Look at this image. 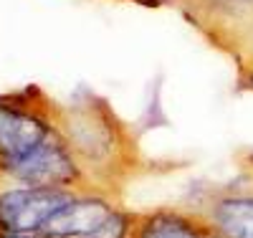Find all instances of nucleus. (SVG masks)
<instances>
[{
	"mask_svg": "<svg viewBox=\"0 0 253 238\" xmlns=\"http://www.w3.org/2000/svg\"><path fill=\"white\" fill-rule=\"evenodd\" d=\"M61 135L89 188L124 198L132 180L155 172V162L139 152L134 127L124 124L104 101L86 99L58 114Z\"/></svg>",
	"mask_w": 253,
	"mask_h": 238,
	"instance_id": "f257e3e1",
	"label": "nucleus"
},
{
	"mask_svg": "<svg viewBox=\"0 0 253 238\" xmlns=\"http://www.w3.org/2000/svg\"><path fill=\"white\" fill-rule=\"evenodd\" d=\"M58 135V117H48L23 101L0 99V183Z\"/></svg>",
	"mask_w": 253,
	"mask_h": 238,
	"instance_id": "f03ea898",
	"label": "nucleus"
},
{
	"mask_svg": "<svg viewBox=\"0 0 253 238\" xmlns=\"http://www.w3.org/2000/svg\"><path fill=\"white\" fill-rule=\"evenodd\" d=\"M79 190L84 188H31L0 183V231L43 236L48 223L74 200Z\"/></svg>",
	"mask_w": 253,
	"mask_h": 238,
	"instance_id": "7ed1b4c3",
	"label": "nucleus"
},
{
	"mask_svg": "<svg viewBox=\"0 0 253 238\" xmlns=\"http://www.w3.org/2000/svg\"><path fill=\"white\" fill-rule=\"evenodd\" d=\"M198 210L220 238H253V172L238 180L210 185L195 192L193 200H180Z\"/></svg>",
	"mask_w": 253,
	"mask_h": 238,
	"instance_id": "20e7f679",
	"label": "nucleus"
},
{
	"mask_svg": "<svg viewBox=\"0 0 253 238\" xmlns=\"http://www.w3.org/2000/svg\"><path fill=\"white\" fill-rule=\"evenodd\" d=\"M132 127H134L137 137H144L147 132H155V129H160V127H170V119H167V112H165V106H162V76H157L150 84L144 109H142L139 119Z\"/></svg>",
	"mask_w": 253,
	"mask_h": 238,
	"instance_id": "39448f33",
	"label": "nucleus"
},
{
	"mask_svg": "<svg viewBox=\"0 0 253 238\" xmlns=\"http://www.w3.org/2000/svg\"><path fill=\"white\" fill-rule=\"evenodd\" d=\"M0 238H43V236H36V233H3L0 231Z\"/></svg>",
	"mask_w": 253,
	"mask_h": 238,
	"instance_id": "423d86ee",
	"label": "nucleus"
},
{
	"mask_svg": "<svg viewBox=\"0 0 253 238\" xmlns=\"http://www.w3.org/2000/svg\"><path fill=\"white\" fill-rule=\"evenodd\" d=\"M251 89H253V76H251Z\"/></svg>",
	"mask_w": 253,
	"mask_h": 238,
	"instance_id": "0eeeda50",
	"label": "nucleus"
},
{
	"mask_svg": "<svg viewBox=\"0 0 253 238\" xmlns=\"http://www.w3.org/2000/svg\"><path fill=\"white\" fill-rule=\"evenodd\" d=\"M0 99H3V96H0Z\"/></svg>",
	"mask_w": 253,
	"mask_h": 238,
	"instance_id": "6e6552de",
	"label": "nucleus"
}]
</instances>
